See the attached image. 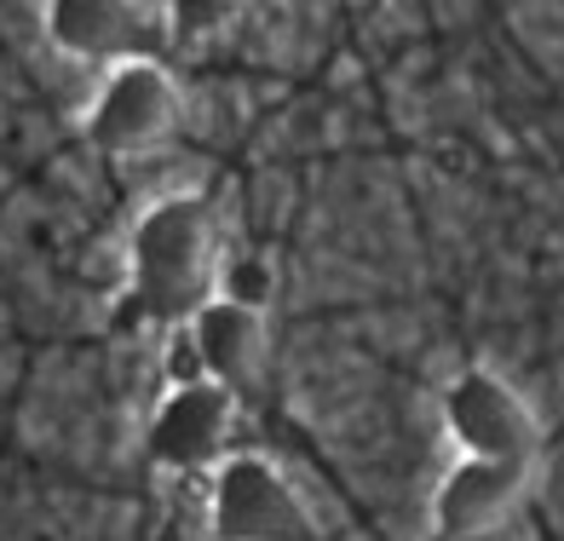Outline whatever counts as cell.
Segmentation results:
<instances>
[{
  "label": "cell",
  "mask_w": 564,
  "mask_h": 541,
  "mask_svg": "<svg viewBox=\"0 0 564 541\" xmlns=\"http://www.w3.org/2000/svg\"><path fill=\"white\" fill-rule=\"evenodd\" d=\"M127 271H133V300L144 317L185 328L202 305L219 294L214 266V219L202 196H156L139 214L127 237Z\"/></svg>",
  "instance_id": "cell-1"
},
{
  "label": "cell",
  "mask_w": 564,
  "mask_h": 541,
  "mask_svg": "<svg viewBox=\"0 0 564 541\" xmlns=\"http://www.w3.org/2000/svg\"><path fill=\"white\" fill-rule=\"evenodd\" d=\"M87 139L105 156H144L173 139L178 127V82L167 75L162 58H133L98 75V87L87 98Z\"/></svg>",
  "instance_id": "cell-2"
},
{
  "label": "cell",
  "mask_w": 564,
  "mask_h": 541,
  "mask_svg": "<svg viewBox=\"0 0 564 541\" xmlns=\"http://www.w3.org/2000/svg\"><path fill=\"white\" fill-rule=\"evenodd\" d=\"M444 432L467 461H501V467H530L535 455V415L530 403L490 369H460L444 392Z\"/></svg>",
  "instance_id": "cell-3"
},
{
  "label": "cell",
  "mask_w": 564,
  "mask_h": 541,
  "mask_svg": "<svg viewBox=\"0 0 564 541\" xmlns=\"http://www.w3.org/2000/svg\"><path fill=\"white\" fill-rule=\"evenodd\" d=\"M46 41L64 58L82 64H133L156 58V41L167 35V7H133V0H53L41 12Z\"/></svg>",
  "instance_id": "cell-4"
},
{
  "label": "cell",
  "mask_w": 564,
  "mask_h": 541,
  "mask_svg": "<svg viewBox=\"0 0 564 541\" xmlns=\"http://www.w3.org/2000/svg\"><path fill=\"white\" fill-rule=\"evenodd\" d=\"M230 426H237V398L214 380L196 386H167V398L156 403L144 432V450L167 473H202L230 461Z\"/></svg>",
  "instance_id": "cell-5"
},
{
  "label": "cell",
  "mask_w": 564,
  "mask_h": 541,
  "mask_svg": "<svg viewBox=\"0 0 564 541\" xmlns=\"http://www.w3.org/2000/svg\"><path fill=\"white\" fill-rule=\"evenodd\" d=\"M214 535L219 541H300L305 507L294 484L265 455H230L214 473Z\"/></svg>",
  "instance_id": "cell-6"
},
{
  "label": "cell",
  "mask_w": 564,
  "mask_h": 541,
  "mask_svg": "<svg viewBox=\"0 0 564 541\" xmlns=\"http://www.w3.org/2000/svg\"><path fill=\"white\" fill-rule=\"evenodd\" d=\"M191 346L202 357V375H208L214 386H225L230 398L242 392V386H253V375H260L265 364V312H253V305H237L214 294L202 312L185 323Z\"/></svg>",
  "instance_id": "cell-7"
},
{
  "label": "cell",
  "mask_w": 564,
  "mask_h": 541,
  "mask_svg": "<svg viewBox=\"0 0 564 541\" xmlns=\"http://www.w3.org/2000/svg\"><path fill=\"white\" fill-rule=\"evenodd\" d=\"M524 467H501V461H467L460 455L444 473L438 496H432V519L444 535H484L507 519V507L519 501Z\"/></svg>",
  "instance_id": "cell-8"
}]
</instances>
